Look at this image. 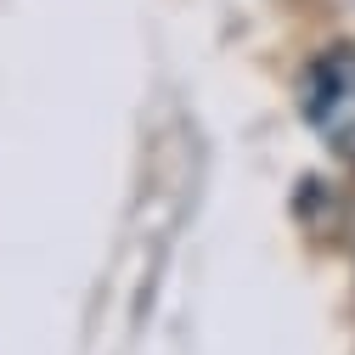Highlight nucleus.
Segmentation results:
<instances>
[{
  "instance_id": "1",
  "label": "nucleus",
  "mask_w": 355,
  "mask_h": 355,
  "mask_svg": "<svg viewBox=\"0 0 355 355\" xmlns=\"http://www.w3.org/2000/svg\"><path fill=\"white\" fill-rule=\"evenodd\" d=\"M299 119L316 130V141L355 164V46H327L299 73Z\"/></svg>"
}]
</instances>
